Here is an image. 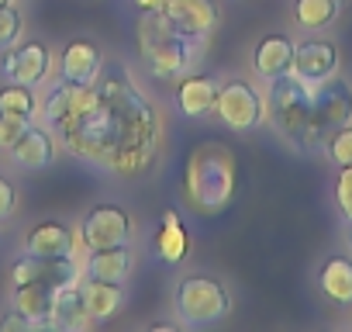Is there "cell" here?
Segmentation results:
<instances>
[{
    "mask_svg": "<svg viewBox=\"0 0 352 332\" xmlns=\"http://www.w3.org/2000/svg\"><path fill=\"white\" fill-rule=\"evenodd\" d=\"M335 70H338V49H335L331 42L314 39V42H304V45L294 49V70H290V73H294L297 80H304V83H321V80L335 76Z\"/></svg>",
    "mask_w": 352,
    "mask_h": 332,
    "instance_id": "7c38bea8",
    "label": "cell"
},
{
    "mask_svg": "<svg viewBox=\"0 0 352 332\" xmlns=\"http://www.w3.org/2000/svg\"><path fill=\"white\" fill-rule=\"evenodd\" d=\"M32 325H35V322H32L28 315H21L18 308H14V311H11L8 318H0V329H4V332H14V329H25V332H28Z\"/></svg>",
    "mask_w": 352,
    "mask_h": 332,
    "instance_id": "1f68e13d",
    "label": "cell"
},
{
    "mask_svg": "<svg viewBox=\"0 0 352 332\" xmlns=\"http://www.w3.org/2000/svg\"><path fill=\"white\" fill-rule=\"evenodd\" d=\"M311 121H314V138L324 145V138L352 121V90L345 80H321L318 90L311 94Z\"/></svg>",
    "mask_w": 352,
    "mask_h": 332,
    "instance_id": "8992f818",
    "label": "cell"
},
{
    "mask_svg": "<svg viewBox=\"0 0 352 332\" xmlns=\"http://www.w3.org/2000/svg\"><path fill=\"white\" fill-rule=\"evenodd\" d=\"M76 263L73 256H38V253H25L21 260H14L11 277L14 287L18 284H49V287H66L76 284Z\"/></svg>",
    "mask_w": 352,
    "mask_h": 332,
    "instance_id": "9c48e42d",
    "label": "cell"
},
{
    "mask_svg": "<svg viewBox=\"0 0 352 332\" xmlns=\"http://www.w3.org/2000/svg\"><path fill=\"white\" fill-rule=\"evenodd\" d=\"M338 14V0H297L294 4V18L300 28H324L331 25Z\"/></svg>",
    "mask_w": 352,
    "mask_h": 332,
    "instance_id": "484cf974",
    "label": "cell"
},
{
    "mask_svg": "<svg viewBox=\"0 0 352 332\" xmlns=\"http://www.w3.org/2000/svg\"><path fill=\"white\" fill-rule=\"evenodd\" d=\"M52 304H56V287L49 284H18L14 291V308L28 315L35 325H49Z\"/></svg>",
    "mask_w": 352,
    "mask_h": 332,
    "instance_id": "7402d4cb",
    "label": "cell"
},
{
    "mask_svg": "<svg viewBox=\"0 0 352 332\" xmlns=\"http://www.w3.org/2000/svg\"><path fill=\"white\" fill-rule=\"evenodd\" d=\"M218 90H221V83L214 76L187 73V76H180V83H176V107H180L187 118H204V114L214 111Z\"/></svg>",
    "mask_w": 352,
    "mask_h": 332,
    "instance_id": "9a60e30c",
    "label": "cell"
},
{
    "mask_svg": "<svg viewBox=\"0 0 352 332\" xmlns=\"http://www.w3.org/2000/svg\"><path fill=\"white\" fill-rule=\"evenodd\" d=\"M94 94H97V87L94 83H59L49 97H45V107H42V114H45V121H49V128H59L63 121H69V118H76L80 111H87L90 104H94Z\"/></svg>",
    "mask_w": 352,
    "mask_h": 332,
    "instance_id": "5bb4252c",
    "label": "cell"
},
{
    "mask_svg": "<svg viewBox=\"0 0 352 332\" xmlns=\"http://www.w3.org/2000/svg\"><path fill=\"white\" fill-rule=\"evenodd\" d=\"M232 298L228 291L211 277H184L176 284V315L190 329H208L221 318H228Z\"/></svg>",
    "mask_w": 352,
    "mask_h": 332,
    "instance_id": "5b68a950",
    "label": "cell"
},
{
    "mask_svg": "<svg viewBox=\"0 0 352 332\" xmlns=\"http://www.w3.org/2000/svg\"><path fill=\"white\" fill-rule=\"evenodd\" d=\"M166 18L176 32H184L190 39H204L218 28L214 0H166Z\"/></svg>",
    "mask_w": 352,
    "mask_h": 332,
    "instance_id": "8fae6325",
    "label": "cell"
},
{
    "mask_svg": "<svg viewBox=\"0 0 352 332\" xmlns=\"http://www.w3.org/2000/svg\"><path fill=\"white\" fill-rule=\"evenodd\" d=\"M49 70H52V52L45 42H18L4 56V80L8 83L35 87L49 76Z\"/></svg>",
    "mask_w": 352,
    "mask_h": 332,
    "instance_id": "30bf717a",
    "label": "cell"
},
{
    "mask_svg": "<svg viewBox=\"0 0 352 332\" xmlns=\"http://www.w3.org/2000/svg\"><path fill=\"white\" fill-rule=\"evenodd\" d=\"M128 270H131V253L124 246L94 249L87 260V277H94V280H124Z\"/></svg>",
    "mask_w": 352,
    "mask_h": 332,
    "instance_id": "603a6c76",
    "label": "cell"
},
{
    "mask_svg": "<svg viewBox=\"0 0 352 332\" xmlns=\"http://www.w3.org/2000/svg\"><path fill=\"white\" fill-rule=\"evenodd\" d=\"M28 121H18V118H8V114H0V149H11L21 135H25Z\"/></svg>",
    "mask_w": 352,
    "mask_h": 332,
    "instance_id": "f546056e",
    "label": "cell"
},
{
    "mask_svg": "<svg viewBox=\"0 0 352 332\" xmlns=\"http://www.w3.org/2000/svg\"><path fill=\"white\" fill-rule=\"evenodd\" d=\"M21 32H25V21L14 11V4H0V52L14 49L21 42Z\"/></svg>",
    "mask_w": 352,
    "mask_h": 332,
    "instance_id": "4316f807",
    "label": "cell"
},
{
    "mask_svg": "<svg viewBox=\"0 0 352 332\" xmlns=\"http://www.w3.org/2000/svg\"><path fill=\"white\" fill-rule=\"evenodd\" d=\"M80 291H83V301H87L90 318H111L124 304L121 280H94V277H87V284Z\"/></svg>",
    "mask_w": 352,
    "mask_h": 332,
    "instance_id": "ffe728a7",
    "label": "cell"
},
{
    "mask_svg": "<svg viewBox=\"0 0 352 332\" xmlns=\"http://www.w3.org/2000/svg\"><path fill=\"white\" fill-rule=\"evenodd\" d=\"M94 87V104L63 121L56 135L73 156L100 170L121 177L148 170L159 149V114L152 101L131 83L128 70L118 63L104 66Z\"/></svg>",
    "mask_w": 352,
    "mask_h": 332,
    "instance_id": "6da1fadb",
    "label": "cell"
},
{
    "mask_svg": "<svg viewBox=\"0 0 352 332\" xmlns=\"http://www.w3.org/2000/svg\"><path fill=\"white\" fill-rule=\"evenodd\" d=\"M0 114L8 118H18V121H35L38 114V101H35V90L25 87V83H8L0 90Z\"/></svg>",
    "mask_w": 352,
    "mask_h": 332,
    "instance_id": "d4e9b609",
    "label": "cell"
},
{
    "mask_svg": "<svg viewBox=\"0 0 352 332\" xmlns=\"http://www.w3.org/2000/svg\"><path fill=\"white\" fill-rule=\"evenodd\" d=\"M345 239H349V246H352V222H349V232H345Z\"/></svg>",
    "mask_w": 352,
    "mask_h": 332,
    "instance_id": "836d02e7",
    "label": "cell"
},
{
    "mask_svg": "<svg viewBox=\"0 0 352 332\" xmlns=\"http://www.w3.org/2000/svg\"><path fill=\"white\" fill-rule=\"evenodd\" d=\"M49 325H56V329H69V332H80V329L90 325V311H87V301H83L80 284L56 287V304H52Z\"/></svg>",
    "mask_w": 352,
    "mask_h": 332,
    "instance_id": "ac0fdd59",
    "label": "cell"
},
{
    "mask_svg": "<svg viewBox=\"0 0 352 332\" xmlns=\"http://www.w3.org/2000/svg\"><path fill=\"white\" fill-rule=\"evenodd\" d=\"M187 229L180 222L176 211H162V225H159V236H155V253L162 263H184L187 260Z\"/></svg>",
    "mask_w": 352,
    "mask_h": 332,
    "instance_id": "44dd1931",
    "label": "cell"
},
{
    "mask_svg": "<svg viewBox=\"0 0 352 332\" xmlns=\"http://www.w3.org/2000/svg\"><path fill=\"white\" fill-rule=\"evenodd\" d=\"M131 236V218L118 205H97L83 218V246L87 249H111L124 246Z\"/></svg>",
    "mask_w": 352,
    "mask_h": 332,
    "instance_id": "ba28073f",
    "label": "cell"
},
{
    "mask_svg": "<svg viewBox=\"0 0 352 332\" xmlns=\"http://www.w3.org/2000/svg\"><path fill=\"white\" fill-rule=\"evenodd\" d=\"M266 114L273 118V125L280 128L283 138H290L300 149H314V121H311V94L304 87V80L297 76H276L270 80V94H266Z\"/></svg>",
    "mask_w": 352,
    "mask_h": 332,
    "instance_id": "277c9868",
    "label": "cell"
},
{
    "mask_svg": "<svg viewBox=\"0 0 352 332\" xmlns=\"http://www.w3.org/2000/svg\"><path fill=\"white\" fill-rule=\"evenodd\" d=\"M11 156L25 166V170H45V166L52 163V156H56V145H52V138H49L45 128L28 125L25 135L11 145Z\"/></svg>",
    "mask_w": 352,
    "mask_h": 332,
    "instance_id": "d6986e66",
    "label": "cell"
},
{
    "mask_svg": "<svg viewBox=\"0 0 352 332\" xmlns=\"http://www.w3.org/2000/svg\"><path fill=\"white\" fill-rule=\"evenodd\" d=\"M324 149H328V156H331L335 166H352V125L331 132L324 138Z\"/></svg>",
    "mask_w": 352,
    "mask_h": 332,
    "instance_id": "83f0119b",
    "label": "cell"
},
{
    "mask_svg": "<svg viewBox=\"0 0 352 332\" xmlns=\"http://www.w3.org/2000/svg\"><path fill=\"white\" fill-rule=\"evenodd\" d=\"M239 187V163L225 142H201L190 149L184 166V205L201 215L214 218L235 201Z\"/></svg>",
    "mask_w": 352,
    "mask_h": 332,
    "instance_id": "7a4b0ae2",
    "label": "cell"
},
{
    "mask_svg": "<svg viewBox=\"0 0 352 332\" xmlns=\"http://www.w3.org/2000/svg\"><path fill=\"white\" fill-rule=\"evenodd\" d=\"M14 205H18V191H14V184H11L8 177H0V222H4V218L14 211Z\"/></svg>",
    "mask_w": 352,
    "mask_h": 332,
    "instance_id": "4dcf8cb0",
    "label": "cell"
},
{
    "mask_svg": "<svg viewBox=\"0 0 352 332\" xmlns=\"http://www.w3.org/2000/svg\"><path fill=\"white\" fill-rule=\"evenodd\" d=\"M131 4L142 11V14H152V11H166V0H131Z\"/></svg>",
    "mask_w": 352,
    "mask_h": 332,
    "instance_id": "d6a6232c",
    "label": "cell"
},
{
    "mask_svg": "<svg viewBox=\"0 0 352 332\" xmlns=\"http://www.w3.org/2000/svg\"><path fill=\"white\" fill-rule=\"evenodd\" d=\"M321 291L324 298H331L335 304H352V260L345 256H331L321 267Z\"/></svg>",
    "mask_w": 352,
    "mask_h": 332,
    "instance_id": "cb8c5ba5",
    "label": "cell"
},
{
    "mask_svg": "<svg viewBox=\"0 0 352 332\" xmlns=\"http://www.w3.org/2000/svg\"><path fill=\"white\" fill-rule=\"evenodd\" d=\"M100 70H104V56H100V49H97L90 39H73V42L63 49L59 80L83 87V83H94Z\"/></svg>",
    "mask_w": 352,
    "mask_h": 332,
    "instance_id": "4fadbf2b",
    "label": "cell"
},
{
    "mask_svg": "<svg viewBox=\"0 0 352 332\" xmlns=\"http://www.w3.org/2000/svg\"><path fill=\"white\" fill-rule=\"evenodd\" d=\"M0 4H14V0H0Z\"/></svg>",
    "mask_w": 352,
    "mask_h": 332,
    "instance_id": "e575fe53",
    "label": "cell"
},
{
    "mask_svg": "<svg viewBox=\"0 0 352 332\" xmlns=\"http://www.w3.org/2000/svg\"><path fill=\"white\" fill-rule=\"evenodd\" d=\"M335 201H338V211L345 215V222H352V166H342L338 184H335Z\"/></svg>",
    "mask_w": 352,
    "mask_h": 332,
    "instance_id": "f1b7e54d",
    "label": "cell"
},
{
    "mask_svg": "<svg viewBox=\"0 0 352 332\" xmlns=\"http://www.w3.org/2000/svg\"><path fill=\"white\" fill-rule=\"evenodd\" d=\"M138 49H142V59L152 76L176 80L194 63L197 39L176 32L169 25L166 11H152V14H142V21H138Z\"/></svg>",
    "mask_w": 352,
    "mask_h": 332,
    "instance_id": "3957f363",
    "label": "cell"
},
{
    "mask_svg": "<svg viewBox=\"0 0 352 332\" xmlns=\"http://www.w3.org/2000/svg\"><path fill=\"white\" fill-rule=\"evenodd\" d=\"M73 246H76V232L66 222H42L28 232L25 242V249L38 256H73Z\"/></svg>",
    "mask_w": 352,
    "mask_h": 332,
    "instance_id": "e0dca14e",
    "label": "cell"
},
{
    "mask_svg": "<svg viewBox=\"0 0 352 332\" xmlns=\"http://www.w3.org/2000/svg\"><path fill=\"white\" fill-rule=\"evenodd\" d=\"M214 114H218L232 132H249V128H256V125L266 118V101L256 94L252 83L232 80V83H225V87L218 90Z\"/></svg>",
    "mask_w": 352,
    "mask_h": 332,
    "instance_id": "52a82bcc",
    "label": "cell"
},
{
    "mask_svg": "<svg viewBox=\"0 0 352 332\" xmlns=\"http://www.w3.org/2000/svg\"><path fill=\"white\" fill-rule=\"evenodd\" d=\"M294 42L287 35H266L259 45H256V73L263 80H276V76H287L294 70Z\"/></svg>",
    "mask_w": 352,
    "mask_h": 332,
    "instance_id": "2e32d148",
    "label": "cell"
}]
</instances>
